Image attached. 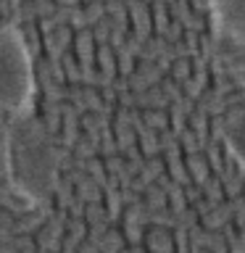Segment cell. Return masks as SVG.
<instances>
[{"label":"cell","instance_id":"2","mask_svg":"<svg viewBox=\"0 0 245 253\" xmlns=\"http://www.w3.org/2000/svg\"><path fill=\"white\" fill-rule=\"evenodd\" d=\"M35 98V69L21 35L0 27V108L13 116L27 114Z\"/></svg>","mask_w":245,"mask_h":253},{"label":"cell","instance_id":"3","mask_svg":"<svg viewBox=\"0 0 245 253\" xmlns=\"http://www.w3.org/2000/svg\"><path fill=\"white\" fill-rule=\"evenodd\" d=\"M208 8L216 32L245 53V0H208Z\"/></svg>","mask_w":245,"mask_h":253},{"label":"cell","instance_id":"1","mask_svg":"<svg viewBox=\"0 0 245 253\" xmlns=\"http://www.w3.org/2000/svg\"><path fill=\"white\" fill-rule=\"evenodd\" d=\"M5 166L13 190L29 203H45L58 185L61 150L32 111L13 116L8 124Z\"/></svg>","mask_w":245,"mask_h":253},{"label":"cell","instance_id":"4","mask_svg":"<svg viewBox=\"0 0 245 253\" xmlns=\"http://www.w3.org/2000/svg\"><path fill=\"white\" fill-rule=\"evenodd\" d=\"M221 134H224V142H227L229 153L245 166V111H240L237 116L229 119Z\"/></svg>","mask_w":245,"mask_h":253}]
</instances>
